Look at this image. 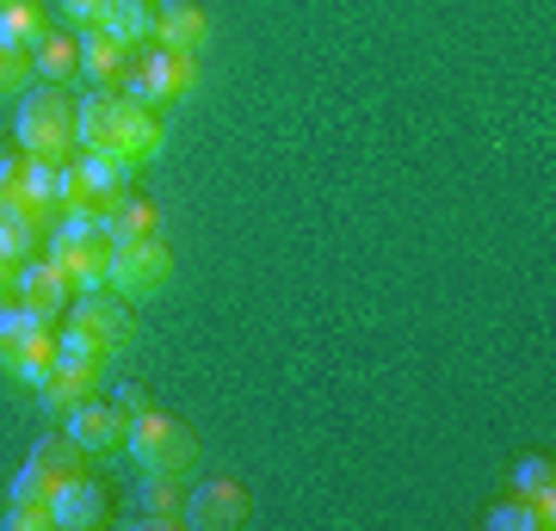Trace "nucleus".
Wrapping results in <instances>:
<instances>
[{
	"mask_svg": "<svg viewBox=\"0 0 556 531\" xmlns=\"http://www.w3.org/2000/svg\"><path fill=\"white\" fill-rule=\"evenodd\" d=\"M93 25H105L118 43H130V50H149L155 43V7L149 0H105V13Z\"/></svg>",
	"mask_w": 556,
	"mask_h": 531,
	"instance_id": "nucleus-18",
	"label": "nucleus"
},
{
	"mask_svg": "<svg viewBox=\"0 0 556 531\" xmlns=\"http://www.w3.org/2000/svg\"><path fill=\"white\" fill-rule=\"evenodd\" d=\"M118 408L124 414H142V408H155V395L142 390V383H118Z\"/></svg>",
	"mask_w": 556,
	"mask_h": 531,
	"instance_id": "nucleus-29",
	"label": "nucleus"
},
{
	"mask_svg": "<svg viewBox=\"0 0 556 531\" xmlns=\"http://www.w3.org/2000/svg\"><path fill=\"white\" fill-rule=\"evenodd\" d=\"M248 519H254V494L229 482V476H211L199 489H186V526L229 531V526H248Z\"/></svg>",
	"mask_w": 556,
	"mask_h": 531,
	"instance_id": "nucleus-6",
	"label": "nucleus"
},
{
	"mask_svg": "<svg viewBox=\"0 0 556 531\" xmlns=\"http://www.w3.org/2000/svg\"><path fill=\"white\" fill-rule=\"evenodd\" d=\"M155 43L161 50L199 56L204 43H211V13H204L199 0H161L155 7Z\"/></svg>",
	"mask_w": 556,
	"mask_h": 531,
	"instance_id": "nucleus-12",
	"label": "nucleus"
},
{
	"mask_svg": "<svg viewBox=\"0 0 556 531\" xmlns=\"http://www.w3.org/2000/svg\"><path fill=\"white\" fill-rule=\"evenodd\" d=\"M124 452L142 464V476H192V464H199V433L186 420H174V414L142 408V414H130Z\"/></svg>",
	"mask_w": 556,
	"mask_h": 531,
	"instance_id": "nucleus-2",
	"label": "nucleus"
},
{
	"mask_svg": "<svg viewBox=\"0 0 556 531\" xmlns=\"http://www.w3.org/2000/svg\"><path fill=\"white\" fill-rule=\"evenodd\" d=\"M56 519H50V507H13L7 501V531H50Z\"/></svg>",
	"mask_w": 556,
	"mask_h": 531,
	"instance_id": "nucleus-28",
	"label": "nucleus"
},
{
	"mask_svg": "<svg viewBox=\"0 0 556 531\" xmlns=\"http://www.w3.org/2000/svg\"><path fill=\"white\" fill-rule=\"evenodd\" d=\"M62 353H80V358H100L112 365L118 353H130V340H137V321L124 309V296L112 291H80L68 303V328H62Z\"/></svg>",
	"mask_w": 556,
	"mask_h": 531,
	"instance_id": "nucleus-1",
	"label": "nucleus"
},
{
	"mask_svg": "<svg viewBox=\"0 0 556 531\" xmlns=\"http://www.w3.org/2000/svg\"><path fill=\"white\" fill-rule=\"evenodd\" d=\"M130 93L142 105H179V99L199 93V56H186V50H142V62L130 68Z\"/></svg>",
	"mask_w": 556,
	"mask_h": 531,
	"instance_id": "nucleus-5",
	"label": "nucleus"
},
{
	"mask_svg": "<svg viewBox=\"0 0 556 531\" xmlns=\"http://www.w3.org/2000/svg\"><path fill=\"white\" fill-rule=\"evenodd\" d=\"M100 383H105V365H100V358L62 353L56 371L38 383V402H43V414H62V420H68L80 402H93V395H100Z\"/></svg>",
	"mask_w": 556,
	"mask_h": 531,
	"instance_id": "nucleus-7",
	"label": "nucleus"
},
{
	"mask_svg": "<svg viewBox=\"0 0 556 531\" xmlns=\"http://www.w3.org/2000/svg\"><path fill=\"white\" fill-rule=\"evenodd\" d=\"M31 80H38V68H31V50L0 43V99H25V93H31Z\"/></svg>",
	"mask_w": 556,
	"mask_h": 531,
	"instance_id": "nucleus-25",
	"label": "nucleus"
},
{
	"mask_svg": "<svg viewBox=\"0 0 556 531\" xmlns=\"http://www.w3.org/2000/svg\"><path fill=\"white\" fill-rule=\"evenodd\" d=\"M13 296H20L31 315H43V321H56V315H68V303H75V285H68V273H62L50 254L25 260L20 278H13Z\"/></svg>",
	"mask_w": 556,
	"mask_h": 531,
	"instance_id": "nucleus-9",
	"label": "nucleus"
},
{
	"mask_svg": "<svg viewBox=\"0 0 556 531\" xmlns=\"http://www.w3.org/2000/svg\"><path fill=\"white\" fill-rule=\"evenodd\" d=\"M514 494L519 501H532V507L556 513V464L551 457H526V464L514 470Z\"/></svg>",
	"mask_w": 556,
	"mask_h": 531,
	"instance_id": "nucleus-22",
	"label": "nucleus"
},
{
	"mask_svg": "<svg viewBox=\"0 0 556 531\" xmlns=\"http://www.w3.org/2000/svg\"><path fill=\"white\" fill-rule=\"evenodd\" d=\"M31 328H43V315H31L13 291H0V353H7V346H20ZM50 328H56V321H50Z\"/></svg>",
	"mask_w": 556,
	"mask_h": 531,
	"instance_id": "nucleus-26",
	"label": "nucleus"
},
{
	"mask_svg": "<svg viewBox=\"0 0 556 531\" xmlns=\"http://www.w3.org/2000/svg\"><path fill=\"white\" fill-rule=\"evenodd\" d=\"M31 68H38L50 87H62L68 75H80V43H75V38H62V31H43L38 50H31Z\"/></svg>",
	"mask_w": 556,
	"mask_h": 531,
	"instance_id": "nucleus-20",
	"label": "nucleus"
},
{
	"mask_svg": "<svg viewBox=\"0 0 556 531\" xmlns=\"http://www.w3.org/2000/svg\"><path fill=\"white\" fill-rule=\"evenodd\" d=\"M50 519H56L62 531H100L105 519H112V507H105V489H100L87 470L68 476V482L50 494Z\"/></svg>",
	"mask_w": 556,
	"mask_h": 531,
	"instance_id": "nucleus-11",
	"label": "nucleus"
},
{
	"mask_svg": "<svg viewBox=\"0 0 556 531\" xmlns=\"http://www.w3.org/2000/svg\"><path fill=\"white\" fill-rule=\"evenodd\" d=\"M62 13H68V20H80V25H93L105 13V0H56Z\"/></svg>",
	"mask_w": 556,
	"mask_h": 531,
	"instance_id": "nucleus-30",
	"label": "nucleus"
},
{
	"mask_svg": "<svg viewBox=\"0 0 556 531\" xmlns=\"http://www.w3.org/2000/svg\"><path fill=\"white\" fill-rule=\"evenodd\" d=\"M112 130H118V93L112 87H93L87 99H75V149H112Z\"/></svg>",
	"mask_w": 556,
	"mask_h": 531,
	"instance_id": "nucleus-17",
	"label": "nucleus"
},
{
	"mask_svg": "<svg viewBox=\"0 0 556 531\" xmlns=\"http://www.w3.org/2000/svg\"><path fill=\"white\" fill-rule=\"evenodd\" d=\"M130 519H137V526H149V531L186 526V476H142Z\"/></svg>",
	"mask_w": 556,
	"mask_h": 531,
	"instance_id": "nucleus-13",
	"label": "nucleus"
},
{
	"mask_svg": "<svg viewBox=\"0 0 556 531\" xmlns=\"http://www.w3.org/2000/svg\"><path fill=\"white\" fill-rule=\"evenodd\" d=\"M13 142H20L31 161H75V99L43 80L31 99H20Z\"/></svg>",
	"mask_w": 556,
	"mask_h": 531,
	"instance_id": "nucleus-3",
	"label": "nucleus"
},
{
	"mask_svg": "<svg viewBox=\"0 0 556 531\" xmlns=\"http://www.w3.org/2000/svg\"><path fill=\"white\" fill-rule=\"evenodd\" d=\"M489 526H495V531H551L556 513L551 507H532V501H519V494H514V501H501V507L489 513Z\"/></svg>",
	"mask_w": 556,
	"mask_h": 531,
	"instance_id": "nucleus-24",
	"label": "nucleus"
},
{
	"mask_svg": "<svg viewBox=\"0 0 556 531\" xmlns=\"http://www.w3.org/2000/svg\"><path fill=\"white\" fill-rule=\"evenodd\" d=\"M174 285V254L161 236L142 241H112V266H105V291L124 296V303H142V296H161Z\"/></svg>",
	"mask_w": 556,
	"mask_h": 531,
	"instance_id": "nucleus-4",
	"label": "nucleus"
},
{
	"mask_svg": "<svg viewBox=\"0 0 556 531\" xmlns=\"http://www.w3.org/2000/svg\"><path fill=\"white\" fill-rule=\"evenodd\" d=\"M75 43H80V75L93 80V87H112V80H124L130 68H137V62H130L137 50L118 43L105 25H87V38H75Z\"/></svg>",
	"mask_w": 556,
	"mask_h": 531,
	"instance_id": "nucleus-14",
	"label": "nucleus"
},
{
	"mask_svg": "<svg viewBox=\"0 0 556 531\" xmlns=\"http://www.w3.org/2000/svg\"><path fill=\"white\" fill-rule=\"evenodd\" d=\"M56 358H62V340H56V328L43 321V328H31L20 346H7V353H0V365L20 377V383H31V390H38L43 377L56 371Z\"/></svg>",
	"mask_w": 556,
	"mask_h": 531,
	"instance_id": "nucleus-15",
	"label": "nucleus"
},
{
	"mask_svg": "<svg viewBox=\"0 0 556 531\" xmlns=\"http://www.w3.org/2000/svg\"><path fill=\"white\" fill-rule=\"evenodd\" d=\"M25 167H31V155H25V149H0V198L25 186Z\"/></svg>",
	"mask_w": 556,
	"mask_h": 531,
	"instance_id": "nucleus-27",
	"label": "nucleus"
},
{
	"mask_svg": "<svg viewBox=\"0 0 556 531\" xmlns=\"http://www.w3.org/2000/svg\"><path fill=\"white\" fill-rule=\"evenodd\" d=\"M124 433H130V414L118 408V402H80L75 414H68V439H75L87 457H124Z\"/></svg>",
	"mask_w": 556,
	"mask_h": 531,
	"instance_id": "nucleus-8",
	"label": "nucleus"
},
{
	"mask_svg": "<svg viewBox=\"0 0 556 531\" xmlns=\"http://www.w3.org/2000/svg\"><path fill=\"white\" fill-rule=\"evenodd\" d=\"M43 31H50L43 0H0V43H13V50H38Z\"/></svg>",
	"mask_w": 556,
	"mask_h": 531,
	"instance_id": "nucleus-19",
	"label": "nucleus"
},
{
	"mask_svg": "<svg viewBox=\"0 0 556 531\" xmlns=\"http://www.w3.org/2000/svg\"><path fill=\"white\" fill-rule=\"evenodd\" d=\"M31 464L38 470H50L56 482H68V476H80V464H87V452H80L68 433H56V439H38V452H31Z\"/></svg>",
	"mask_w": 556,
	"mask_h": 531,
	"instance_id": "nucleus-23",
	"label": "nucleus"
},
{
	"mask_svg": "<svg viewBox=\"0 0 556 531\" xmlns=\"http://www.w3.org/2000/svg\"><path fill=\"white\" fill-rule=\"evenodd\" d=\"M112 149H118L130 167L155 161L167 149V124L155 118V105H142L137 93H118V130H112Z\"/></svg>",
	"mask_w": 556,
	"mask_h": 531,
	"instance_id": "nucleus-10",
	"label": "nucleus"
},
{
	"mask_svg": "<svg viewBox=\"0 0 556 531\" xmlns=\"http://www.w3.org/2000/svg\"><path fill=\"white\" fill-rule=\"evenodd\" d=\"M80 174L93 179V186H100L105 198H118V192H130V174H137V167H130V161L118 155V149H80Z\"/></svg>",
	"mask_w": 556,
	"mask_h": 531,
	"instance_id": "nucleus-21",
	"label": "nucleus"
},
{
	"mask_svg": "<svg viewBox=\"0 0 556 531\" xmlns=\"http://www.w3.org/2000/svg\"><path fill=\"white\" fill-rule=\"evenodd\" d=\"M100 229H105V241H142V236H161V211L149 204V198H137V192H118V198H105Z\"/></svg>",
	"mask_w": 556,
	"mask_h": 531,
	"instance_id": "nucleus-16",
	"label": "nucleus"
}]
</instances>
